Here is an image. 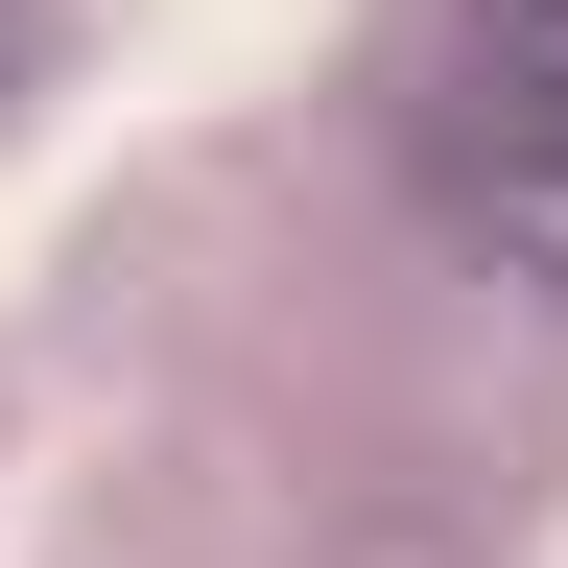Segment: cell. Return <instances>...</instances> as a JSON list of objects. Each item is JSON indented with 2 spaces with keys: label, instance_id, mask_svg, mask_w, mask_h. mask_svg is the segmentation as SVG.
Instances as JSON below:
<instances>
[{
  "label": "cell",
  "instance_id": "obj_2",
  "mask_svg": "<svg viewBox=\"0 0 568 568\" xmlns=\"http://www.w3.org/2000/svg\"><path fill=\"white\" fill-rule=\"evenodd\" d=\"M24 24H48V0H0V95H24Z\"/></svg>",
  "mask_w": 568,
  "mask_h": 568
},
{
  "label": "cell",
  "instance_id": "obj_1",
  "mask_svg": "<svg viewBox=\"0 0 568 568\" xmlns=\"http://www.w3.org/2000/svg\"><path fill=\"white\" fill-rule=\"evenodd\" d=\"M426 166H450V237H474L497 284H545V308H568V0H450Z\"/></svg>",
  "mask_w": 568,
  "mask_h": 568
}]
</instances>
